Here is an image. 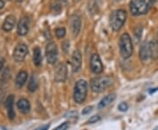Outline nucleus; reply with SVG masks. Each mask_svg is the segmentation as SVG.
I'll return each mask as SVG.
<instances>
[{"label":"nucleus","instance_id":"obj_30","mask_svg":"<svg viewBox=\"0 0 158 130\" xmlns=\"http://www.w3.org/2000/svg\"><path fill=\"white\" fill-rule=\"evenodd\" d=\"M3 67H4V60H3V59L0 58V71L3 69Z\"/></svg>","mask_w":158,"mask_h":130},{"label":"nucleus","instance_id":"obj_21","mask_svg":"<svg viewBox=\"0 0 158 130\" xmlns=\"http://www.w3.org/2000/svg\"><path fill=\"white\" fill-rule=\"evenodd\" d=\"M37 87H38V81H37V79H36V77L33 75L32 77H31V79L29 80V83H28V90L30 92H34V91L37 89Z\"/></svg>","mask_w":158,"mask_h":130},{"label":"nucleus","instance_id":"obj_12","mask_svg":"<svg viewBox=\"0 0 158 130\" xmlns=\"http://www.w3.org/2000/svg\"><path fill=\"white\" fill-rule=\"evenodd\" d=\"M70 25H71V32L74 36H77L80 32L81 25H82V21L81 17L78 15H73L71 17V21H70Z\"/></svg>","mask_w":158,"mask_h":130},{"label":"nucleus","instance_id":"obj_28","mask_svg":"<svg viewBox=\"0 0 158 130\" xmlns=\"http://www.w3.org/2000/svg\"><path fill=\"white\" fill-rule=\"evenodd\" d=\"M91 110H92V107H86L85 109H83L82 113L83 114H88V113H90L91 112Z\"/></svg>","mask_w":158,"mask_h":130},{"label":"nucleus","instance_id":"obj_7","mask_svg":"<svg viewBox=\"0 0 158 130\" xmlns=\"http://www.w3.org/2000/svg\"><path fill=\"white\" fill-rule=\"evenodd\" d=\"M28 53V48L27 45L25 44H19V45L15 47L14 52H13V58L15 59V61L17 62H21L23 61L26 57Z\"/></svg>","mask_w":158,"mask_h":130},{"label":"nucleus","instance_id":"obj_18","mask_svg":"<svg viewBox=\"0 0 158 130\" xmlns=\"http://www.w3.org/2000/svg\"><path fill=\"white\" fill-rule=\"evenodd\" d=\"M148 49L150 58H152L153 59H158V43L156 40H152L148 42Z\"/></svg>","mask_w":158,"mask_h":130},{"label":"nucleus","instance_id":"obj_36","mask_svg":"<svg viewBox=\"0 0 158 130\" xmlns=\"http://www.w3.org/2000/svg\"><path fill=\"white\" fill-rule=\"evenodd\" d=\"M157 43H158V42H157Z\"/></svg>","mask_w":158,"mask_h":130},{"label":"nucleus","instance_id":"obj_32","mask_svg":"<svg viewBox=\"0 0 158 130\" xmlns=\"http://www.w3.org/2000/svg\"><path fill=\"white\" fill-rule=\"evenodd\" d=\"M156 91H158V87H156V88H155V89H150V90L148 91V93L149 94H154Z\"/></svg>","mask_w":158,"mask_h":130},{"label":"nucleus","instance_id":"obj_8","mask_svg":"<svg viewBox=\"0 0 158 130\" xmlns=\"http://www.w3.org/2000/svg\"><path fill=\"white\" fill-rule=\"evenodd\" d=\"M90 70L93 74H99L103 72V64L98 54L93 53L90 57Z\"/></svg>","mask_w":158,"mask_h":130},{"label":"nucleus","instance_id":"obj_34","mask_svg":"<svg viewBox=\"0 0 158 130\" xmlns=\"http://www.w3.org/2000/svg\"><path fill=\"white\" fill-rule=\"evenodd\" d=\"M155 130H158V128H156V129H155Z\"/></svg>","mask_w":158,"mask_h":130},{"label":"nucleus","instance_id":"obj_11","mask_svg":"<svg viewBox=\"0 0 158 130\" xmlns=\"http://www.w3.org/2000/svg\"><path fill=\"white\" fill-rule=\"evenodd\" d=\"M82 66V54L79 50H76L73 52L71 58V68L73 73L78 72Z\"/></svg>","mask_w":158,"mask_h":130},{"label":"nucleus","instance_id":"obj_20","mask_svg":"<svg viewBox=\"0 0 158 130\" xmlns=\"http://www.w3.org/2000/svg\"><path fill=\"white\" fill-rule=\"evenodd\" d=\"M33 61L36 67H40L42 62V55H41V51L39 47L34 48V56H33Z\"/></svg>","mask_w":158,"mask_h":130},{"label":"nucleus","instance_id":"obj_25","mask_svg":"<svg viewBox=\"0 0 158 130\" xmlns=\"http://www.w3.org/2000/svg\"><path fill=\"white\" fill-rule=\"evenodd\" d=\"M118 109L120 112H126L128 109V105L126 102H121L118 106Z\"/></svg>","mask_w":158,"mask_h":130},{"label":"nucleus","instance_id":"obj_27","mask_svg":"<svg viewBox=\"0 0 158 130\" xmlns=\"http://www.w3.org/2000/svg\"><path fill=\"white\" fill-rule=\"evenodd\" d=\"M141 32H142V28H141V26H137L135 29V37L137 40H139V39L141 38Z\"/></svg>","mask_w":158,"mask_h":130},{"label":"nucleus","instance_id":"obj_10","mask_svg":"<svg viewBox=\"0 0 158 130\" xmlns=\"http://www.w3.org/2000/svg\"><path fill=\"white\" fill-rule=\"evenodd\" d=\"M29 27H30V20L28 17H23L20 18L18 24L17 32L19 36H25L28 33Z\"/></svg>","mask_w":158,"mask_h":130},{"label":"nucleus","instance_id":"obj_23","mask_svg":"<svg viewBox=\"0 0 158 130\" xmlns=\"http://www.w3.org/2000/svg\"><path fill=\"white\" fill-rule=\"evenodd\" d=\"M101 120V117L99 115H93L91 116L90 119L87 120V124H93V123H97L98 121H99Z\"/></svg>","mask_w":158,"mask_h":130},{"label":"nucleus","instance_id":"obj_17","mask_svg":"<svg viewBox=\"0 0 158 130\" xmlns=\"http://www.w3.org/2000/svg\"><path fill=\"white\" fill-rule=\"evenodd\" d=\"M27 78H28V74L26 71H21L18 74L17 77H16V86H17L19 88L22 87L23 86L26 84L27 80Z\"/></svg>","mask_w":158,"mask_h":130},{"label":"nucleus","instance_id":"obj_4","mask_svg":"<svg viewBox=\"0 0 158 130\" xmlns=\"http://www.w3.org/2000/svg\"><path fill=\"white\" fill-rule=\"evenodd\" d=\"M87 91H88L87 82L85 79H79L74 87L73 98L75 102L81 104L85 101L87 96Z\"/></svg>","mask_w":158,"mask_h":130},{"label":"nucleus","instance_id":"obj_2","mask_svg":"<svg viewBox=\"0 0 158 130\" xmlns=\"http://www.w3.org/2000/svg\"><path fill=\"white\" fill-rule=\"evenodd\" d=\"M127 17V11L122 9L115 10L112 12L110 16V25L114 32H118L121 29L126 22Z\"/></svg>","mask_w":158,"mask_h":130},{"label":"nucleus","instance_id":"obj_35","mask_svg":"<svg viewBox=\"0 0 158 130\" xmlns=\"http://www.w3.org/2000/svg\"><path fill=\"white\" fill-rule=\"evenodd\" d=\"M18 1H21V0H18Z\"/></svg>","mask_w":158,"mask_h":130},{"label":"nucleus","instance_id":"obj_15","mask_svg":"<svg viewBox=\"0 0 158 130\" xmlns=\"http://www.w3.org/2000/svg\"><path fill=\"white\" fill-rule=\"evenodd\" d=\"M140 59L142 62L147 61L148 59L150 58V53H149V49H148V43L144 42L142 43L140 48V53H139Z\"/></svg>","mask_w":158,"mask_h":130},{"label":"nucleus","instance_id":"obj_3","mask_svg":"<svg viewBox=\"0 0 158 130\" xmlns=\"http://www.w3.org/2000/svg\"><path fill=\"white\" fill-rule=\"evenodd\" d=\"M119 52L123 59H128L133 53V43L128 33L125 32L119 38Z\"/></svg>","mask_w":158,"mask_h":130},{"label":"nucleus","instance_id":"obj_9","mask_svg":"<svg viewBox=\"0 0 158 130\" xmlns=\"http://www.w3.org/2000/svg\"><path fill=\"white\" fill-rule=\"evenodd\" d=\"M68 70L65 64H60L55 72V80L56 82H64L67 78Z\"/></svg>","mask_w":158,"mask_h":130},{"label":"nucleus","instance_id":"obj_29","mask_svg":"<svg viewBox=\"0 0 158 130\" xmlns=\"http://www.w3.org/2000/svg\"><path fill=\"white\" fill-rule=\"evenodd\" d=\"M49 128V125H43V126H41V127H40L38 128H36L35 130H48Z\"/></svg>","mask_w":158,"mask_h":130},{"label":"nucleus","instance_id":"obj_26","mask_svg":"<svg viewBox=\"0 0 158 130\" xmlns=\"http://www.w3.org/2000/svg\"><path fill=\"white\" fill-rule=\"evenodd\" d=\"M69 122L66 121V122H63L61 125H59L54 130H67L69 128Z\"/></svg>","mask_w":158,"mask_h":130},{"label":"nucleus","instance_id":"obj_19","mask_svg":"<svg viewBox=\"0 0 158 130\" xmlns=\"http://www.w3.org/2000/svg\"><path fill=\"white\" fill-rule=\"evenodd\" d=\"M18 108L20 110V112L23 113H29L30 109H31V105L30 102L27 99H20L18 101Z\"/></svg>","mask_w":158,"mask_h":130},{"label":"nucleus","instance_id":"obj_16","mask_svg":"<svg viewBox=\"0 0 158 130\" xmlns=\"http://www.w3.org/2000/svg\"><path fill=\"white\" fill-rule=\"evenodd\" d=\"M115 94H108L106 96H105L103 99H102L100 102L98 103V109H103V108H106L108 105H110L112 102H113V101L115 100Z\"/></svg>","mask_w":158,"mask_h":130},{"label":"nucleus","instance_id":"obj_6","mask_svg":"<svg viewBox=\"0 0 158 130\" xmlns=\"http://www.w3.org/2000/svg\"><path fill=\"white\" fill-rule=\"evenodd\" d=\"M46 57L49 64H55L58 59V50L55 42H49L46 47Z\"/></svg>","mask_w":158,"mask_h":130},{"label":"nucleus","instance_id":"obj_5","mask_svg":"<svg viewBox=\"0 0 158 130\" xmlns=\"http://www.w3.org/2000/svg\"><path fill=\"white\" fill-rule=\"evenodd\" d=\"M113 84V80L110 77H98L90 80V88L94 93H102Z\"/></svg>","mask_w":158,"mask_h":130},{"label":"nucleus","instance_id":"obj_14","mask_svg":"<svg viewBox=\"0 0 158 130\" xmlns=\"http://www.w3.org/2000/svg\"><path fill=\"white\" fill-rule=\"evenodd\" d=\"M15 24H16V17L12 15H9L5 19L2 28L5 32H11V30L14 28Z\"/></svg>","mask_w":158,"mask_h":130},{"label":"nucleus","instance_id":"obj_22","mask_svg":"<svg viewBox=\"0 0 158 130\" xmlns=\"http://www.w3.org/2000/svg\"><path fill=\"white\" fill-rule=\"evenodd\" d=\"M56 35L58 39H62L66 35V30L63 27H59L56 30Z\"/></svg>","mask_w":158,"mask_h":130},{"label":"nucleus","instance_id":"obj_13","mask_svg":"<svg viewBox=\"0 0 158 130\" xmlns=\"http://www.w3.org/2000/svg\"><path fill=\"white\" fill-rule=\"evenodd\" d=\"M13 103H14V95H9L6 100V108H7V113L11 120L14 119L15 117V112L13 109Z\"/></svg>","mask_w":158,"mask_h":130},{"label":"nucleus","instance_id":"obj_33","mask_svg":"<svg viewBox=\"0 0 158 130\" xmlns=\"http://www.w3.org/2000/svg\"><path fill=\"white\" fill-rule=\"evenodd\" d=\"M60 4H66L68 2V0H57Z\"/></svg>","mask_w":158,"mask_h":130},{"label":"nucleus","instance_id":"obj_24","mask_svg":"<svg viewBox=\"0 0 158 130\" xmlns=\"http://www.w3.org/2000/svg\"><path fill=\"white\" fill-rule=\"evenodd\" d=\"M51 9L52 11H55V14H58L62 11V6L60 4H54L51 6Z\"/></svg>","mask_w":158,"mask_h":130},{"label":"nucleus","instance_id":"obj_1","mask_svg":"<svg viewBox=\"0 0 158 130\" xmlns=\"http://www.w3.org/2000/svg\"><path fill=\"white\" fill-rule=\"evenodd\" d=\"M153 0H131L130 11L135 16L146 14L152 6Z\"/></svg>","mask_w":158,"mask_h":130},{"label":"nucleus","instance_id":"obj_31","mask_svg":"<svg viewBox=\"0 0 158 130\" xmlns=\"http://www.w3.org/2000/svg\"><path fill=\"white\" fill-rule=\"evenodd\" d=\"M4 6H5V2H4V0H0V10L3 9Z\"/></svg>","mask_w":158,"mask_h":130}]
</instances>
